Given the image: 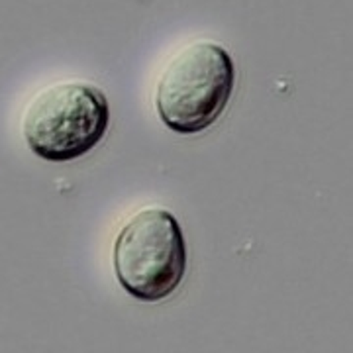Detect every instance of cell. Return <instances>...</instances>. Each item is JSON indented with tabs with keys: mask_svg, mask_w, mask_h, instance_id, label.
Here are the masks:
<instances>
[{
	"mask_svg": "<svg viewBox=\"0 0 353 353\" xmlns=\"http://www.w3.org/2000/svg\"><path fill=\"white\" fill-rule=\"evenodd\" d=\"M236 87V65L218 41L196 39L169 57L155 87V110L183 136L201 134L226 110Z\"/></svg>",
	"mask_w": 353,
	"mask_h": 353,
	"instance_id": "obj_1",
	"label": "cell"
},
{
	"mask_svg": "<svg viewBox=\"0 0 353 353\" xmlns=\"http://www.w3.org/2000/svg\"><path fill=\"white\" fill-rule=\"evenodd\" d=\"M110 126V104L88 83H55L26 104L22 134L30 152L53 163L73 161L94 150Z\"/></svg>",
	"mask_w": 353,
	"mask_h": 353,
	"instance_id": "obj_2",
	"label": "cell"
},
{
	"mask_svg": "<svg viewBox=\"0 0 353 353\" xmlns=\"http://www.w3.org/2000/svg\"><path fill=\"white\" fill-rule=\"evenodd\" d=\"M118 283L130 296L157 303L171 296L187 271L181 224L159 206L141 208L120 228L112 250Z\"/></svg>",
	"mask_w": 353,
	"mask_h": 353,
	"instance_id": "obj_3",
	"label": "cell"
}]
</instances>
